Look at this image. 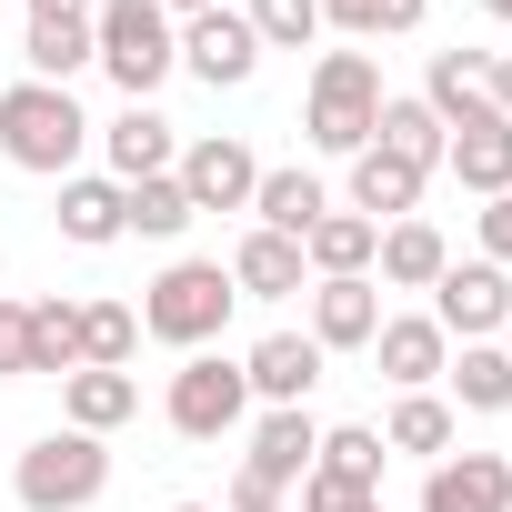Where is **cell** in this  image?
<instances>
[{"instance_id":"cell-1","label":"cell","mask_w":512,"mask_h":512,"mask_svg":"<svg viewBox=\"0 0 512 512\" xmlns=\"http://www.w3.org/2000/svg\"><path fill=\"white\" fill-rule=\"evenodd\" d=\"M0 151L21 171H41V181H71L81 151H91V121H81V101L61 81H11L0 91Z\"/></svg>"},{"instance_id":"cell-2","label":"cell","mask_w":512,"mask_h":512,"mask_svg":"<svg viewBox=\"0 0 512 512\" xmlns=\"http://www.w3.org/2000/svg\"><path fill=\"white\" fill-rule=\"evenodd\" d=\"M91 61H101L131 101H151V91L181 71V21L161 11V0H101V11H91Z\"/></svg>"},{"instance_id":"cell-3","label":"cell","mask_w":512,"mask_h":512,"mask_svg":"<svg viewBox=\"0 0 512 512\" xmlns=\"http://www.w3.org/2000/svg\"><path fill=\"white\" fill-rule=\"evenodd\" d=\"M382 61L372 51H322V71H312V101H302V131H312V151H332V161H352V151H372V121H382Z\"/></svg>"},{"instance_id":"cell-4","label":"cell","mask_w":512,"mask_h":512,"mask_svg":"<svg viewBox=\"0 0 512 512\" xmlns=\"http://www.w3.org/2000/svg\"><path fill=\"white\" fill-rule=\"evenodd\" d=\"M11 492H21V512H91L101 492H111V452H101V432H41L21 462H11Z\"/></svg>"},{"instance_id":"cell-5","label":"cell","mask_w":512,"mask_h":512,"mask_svg":"<svg viewBox=\"0 0 512 512\" xmlns=\"http://www.w3.org/2000/svg\"><path fill=\"white\" fill-rule=\"evenodd\" d=\"M231 272L221 262H171L151 292H141V332L151 342H171V352H211L221 342V322H231Z\"/></svg>"},{"instance_id":"cell-6","label":"cell","mask_w":512,"mask_h":512,"mask_svg":"<svg viewBox=\"0 0 512 512\" xmlns=\"http://www.w3.org/2000/svg\"><path fill=\"white\" fill-rule=\"evenodd\" d=\"M171 432L181 442H221V432H241V412H251V382H241V362H221V352H191L181 372H171Z\"/></svg>"},{"instance_id":"cell-7","label":"cell","mask_w":512,"mask_h":512,"mask_svg":"<svg viewBox=\"0 0 512 512\" xmlns=\"http://www.w3.org/2000/svg\"><path fill=\"white\" fill-rule=\"evenodd\" d=\"M432 322H442V342H492V332L512 322L502 262H452V272L432 282Z\"/></svg>"},{"instance_id":"cell-8","label":"cell","mask_w":512,"mask_h":512,"mask_svg":"<svg viewBox=\"0 0 512 512\" xmlns=\"http://www.w3.org/2000/svg\"><path fill=\"white\" fill-rule=\"evenodd\" d=\"M442 131H452V141H442V171H452L462 191H482V201L512 191V121H502L492 101H462Z\"/></svg>"},{"instance_id":"cell-9","label":"cell","mask_w":512,"mask_h":512,"mask_svg":"<svg viewBox=\"0 0 512 512\" xmlns=\"http://www.w3.org/2000/svg\"><path fill=\"white\" fill-rule=\"evenodd\" d=\"M181 71H191V81H211V91H241L251 71H262V41H251V21L231 11V0H221V11H191V21H181Z\"/></svg>"},{"instance_id":"cell-10","label":"cell","mask_w":512,"mask_h":512,"mask_svg":"<svg viewBox=\"0 0 512 512\" xmlns=\"http://www.w3.org/2000/svg\"><path fill=\"white\" fill-rule=\"evenodd\" d=\"M171 181L191 191V211H251V191H262V161H251L231 131H211V141H191V151L171 161Z\"/></svg>"},{"instance_id":"cell-11","label":"cell","mask_w":512,"mask_h":512,"mask_svg":"<svg viewBox=\"0 0 512 512\" xmlns=\"http://www.w3.org/2000/svg\"><path fill=\"white\" fill-rule=\"evenodd\" d=\"M241 382H251V402L302 412L312 382H322V342H312V332H272V342H251V352H241Z\"/></svg>"},{"instance_id":"cell-12","label":"cell","mask_w":512,"mask_h":512,"mask_svg":"<svg viewBox=\"0 0 512 512\" xmlns=\"http://www.w3.org/2000/svg\"><path fill=\"white\" fill-rule=\"evenodd\" d=\"M422 512H512V462L502 452H442L422 472Z\"/></svg>"},{"instance_id":"cell-13","label":"cell","mask_w":512,"mask_h":512,"mask_svg":"<svg viewBox=\"0 0 512 512\" xmlns=\"http://www.w3.org/2000/svg\"><path fill=\"white\" fill-rule=\"evenodd\" d=\"M372 362H382V382H402V392H432V382H442V362H452V342H442V322H432V312H382V332H372Z\"/></svg>"},{"instance_id":"cell-14","label":"cell","mask_w":512,"mask_h":512,"mask_svg":"<svg viewBox=\"0 0 512 512\" xmlns=\"http://www.w3.org/2000/svg\"><path fill=\"white\" fill-rule=\"evenodd\" d=\"M382 332V282L352 272V282H312V342L322 352H372Z\"/></svg>"},{"instance_id":"cell-15","label":"cell","mask_w":512,"mask_h":512,"mask_svg":"<svg viewBox=\"0 0 512 512\" xmlns=\"http://www.w3.org/2000/svg\"><path fill=\"white\" fill-rule=\"evenodd\" d=\"M312 452H322V422H312V412H262V422H251L241 472H251V482H272V492H292V482L312 472Z\"/></svg>"},{"instance_id":"cell-16","label":"cell","mask_w":512,"mask_h":512,"mask_svg":"<svg viewBox=\"0 0 512 512\" xmlns=\"http://www.w3.org/2000/svg\"><path fill=\"white\" fill-rule=\"evenodd\" d=\"M221 272H231V292H241V302H292L312 262H302V241H282V231L251 221V231H241V251H231Z\"/></svg>"},{"instance_id":"cell-17","label":"cell","mask_w":512,"mask_h":512,"mask_svg":"<svg viewBox=\"0 0 512 512\" xmlns=\"http://www.w3.org/2000/svg\"><path fill=\"white\" fill-rule=\"evenodd\" d=\"M101 151H111V181H151V171L181 161V141H171V121H161L151 101H131V111L101 131Z\"/></svg>"},{"instance_id":"cell-18","label":"cell","mask_w":512,"mask_h":512,"mask_svg":"<svg viewBox=\"0 0 512 512\" xmlns=\"http://www.w3.org/2000/svg\"><path fill=\"white\" fill-rule=\"evenodd\" d=\"M372 262H382V282H402V292H432L442 272H452V241L412 211V221H382V251H372Z\"/></svg>"},{"instance_id":"cell-19","label":"cell","mask_w":512,"mask_h":512,"mask_svg":"<svg viewBox=\"0 0 512 512\" xmlns=\"http://www.w3.org/2000/svg\"><path fill=\"white\" fill-rule=\"evenodd\" d=\"M21 61H31V81H61L71 91V71H91V11H41L21 31Z\"/></svg>"},{"instance_id":"cell-20","label":"cell","mask_w":512,"mask_h":512,"mask_svg":"<svg viewBox=\"0 0 512 512\" xmlns=\"http://www.w3.org/2000/svg\"><path fill=\"white\" fill-rule=\"evenodd\" d=\"M412 201H422V171L412 161H392V151H352V211L382 231V221H412Z\"/></svg>"},{"instance_id":"cell-21","label":"cell","mask_w":512,"mask_h":512,"mask_svg":"<svg viewBox=\"0 0 512 512\" xmlns=\"http://www.w3.org/2000/svg\"><path fill=\"white\" fill-rule=\"evenodd\" d=\"M372 251H382V231H372L362 211H322V221L302 231V262H312L322 282H352V272H372Z\"/></svg>"},{"instance_id":"cell-22","label":"cell","mask_w":512,"mask_h":512,"mask_svg":"<svg viewBox=\"0 0 512 512\" xmlns=\"http://www.w3.org/2000/svg\"><path fill=\"white\" fill-rule=\"evenodd\" d=\"M442 141H452V131H442V111H432V101H382V121H372V151L412 161L422 181L442 171Z\"/></svg>"},{"instance_id":"cell-23","label":"cell","mask_w":512,"mask_h":512,"mask_svg":"<svg viewBox=\"0 0 512 512\" xmlns=\"http://www.w3.org/2000/svg\"><path fill=\"white\" fill-rule=\"evenodd\" d=\"M61 241H81V251L121 241V181L111 171H71L61 181Z\"/></svg>"},{"instance_id":"cell-24","label":"cell","mask_w":512,"mask_h":512,"mask_svg":"<svg viewBox=\"0 0 512 512\" xmlns=\"http://www.w3.org/2000/svg\"><path fill=\"white\" fill-rule=\"evenodd\" d=\"M131 412H141V382L131 372H71L61 382V422L71 432H121Z\"/></svg>"},{"instance_id":"cell-25","label":"cell","mask_w":512,"mask_h":512,"mask_svg":"<svg viewBox=\"0 0 512 512\" xmlns=\"http://www.w3.org/2000/svg\"><path fill=\"white\" fill-rule=\"evenodd\" d=\"M322 211H332V191H322L312 171H262V191H251V221H262V231H282V241H302Z\"/></svg>"},{"instance_id":"cell-26","label":"cell","mask_w":512,"mask_h":512,"mask_svg":"<svg viewBox=\"0 0 512 512\" xmlns=\"http://www.w3.org/2000/svg\"><path fill=\"white\" fill-rule=\"evenodd\" d=\"M201 211H191V191L171 181V171H151V181H121V231H141V241H181Z\"/></svg>"},{"instance_id":"cell-27","label":"cell","mask_w":512,"mask_h":512,"mask_svg":"<svg viewBox=\"0 0 512 512\" xmlns=\"http://www.w3.org/2000/svg\"><path fill=\"white\" fill-rule=\"evenodd\" d=\"M442 382L462 392V412H512V352L502 342H462L442 362Z\"/></svg>"},{"instance_id":"cell-28","label":"cell","mask_w":512,"mask_h":512,"mask_svg":"<svg viewBox=\"0 0 512 512\" xmlns=\"http://www.w3.org/2000/svg\"><path fill=\"white\" fill-rule=\"evenodd\" d=\"M312 472L322 482H352V492H382V432L372 422H332L322 452H312Z\"/></svg>"},{"instance_id":"cell-29","label":"cell","mask_w":512,"mask_h":512,"mask_svg":"<svg viewBox=\"0 0 512 512\" xmlns=\"http://www.w3.org/2000/svg\"><path fill=\"white\" fill-rule=\"evenodd\" d=\"M141 352V312L131 302H81V372H121Z\"/></svg>"},{"instance_id":"cell-30","label":"cell","mask_w":512,"mask_h":512,"mask_svg":"<svg viewBox=\"0 0 512 512\" xmlns=\"http://www.w3.org/2000/svg\"><path fill=\"white\" fill-rule=\"evenodd\" d=\"M31 312V372L71 382L81 372V302H21Z\"/></svg>"},{"instance_id":"cell-31","label":"cell","mask_w":512,"mask_h":512,"mask_svg":"<svg viewBox=\"0 0 512 512\" xmlns=\"http://www.w3.org/2000/svg\"><path fill=\"white\" fill-rule=\"evenodd\" d=\"M382 452H432V462H442V452H452V402H442V392H402L392 422H382Z\"/></svg>"},{"instance_id":"cell-32","label":"cell","mask_w":512,"mask_h":512,"mask_svg":"<svg viewBox=\"0 0 512 512\" xmlns=\"http://www.w3.org/2000/svg\"><path fill=\"white\" fill-rule=\"evenodd\" d=\"M422 101L452 121L462 101H492V51H432V81H422Z\"/></svg>"},{"instance_id":"cell-33","label":"cell","mask_w":512,"mask_h":512,"mask_svg":"<svg viewBox=\"0 0 512 512\" xmlns=\"http://www.w3.org/2000/svg\"><path fill=\"white\" fill-rule=\"evenodd\" d=\"M241 21L262 51H302V41H322V0H241Z\"/></svg>"},{"instance_id":"cell-34","label":"cell","mask_w":512,"mask_h":512,"mask_svg":"<svg viewBox=\"0 0 512 512\" xmlns=\"http://www.w3.org/2000/svg\"><path fill=\"white\" fill-rule=\"evenodd\" d=\"M432 0H322V21L352 31V41H382V31H422Z\"/></svg>"},{"instance_id":"cell-35","label":"cell","mask_w":512,"mask_h":512,"mask_svg":"<svg viewBox=\"0 0 512 512\" xmlns=\"http://www.w3.org/2000/svg\"><path fill=\"white\" fill-rule=\"evenodd\" d=\"M0 382H31V312L0 302Z\"/></svg>"},{"instance_id":"cell-36","label":"cell","mask_w":512,"mask_h":512,"mask_svg":"<svg viewBox=\"0 0 512 512\" xmlns=\"http://www.w3.org/2000/svg\"><path fill=\"white\" fill-rule=\"evenodd\" d=\"M302 512H382V492H352V482H322V472H302Z\"/></svg>"},{"instance_id":"cell-37","label":"cell","mask_w":512,"mask_h":512,"mask_svg":"<svg viewBox=\"0 0 512 512\" xmlns=\"http://www.w3.org/2000/svg\"><path fill=\"white\" fill-rule=\"evenodd\" d=\"M482 251H492V262H512V191H492V211H482Z\"/></svg>"},{"instance_id":"cell-38","label":"cell","mask_w":512,"mask_h":512,"mask_svg":"<svg viewBox=\"0 0 512 512\" xmlns=\"http://www.w3.org/2000/svg\"><path fill=\"white\" fill-rule=\"evenodd\" d=\"M231 512H282V492H272V482H251V472H241V482H231Z\"/></svg>"},{"instance_id":"cell-39","label":"cell","mask_w":512,"mask_h":512,"mask_svg":"<svg viewBox=\"0 0 512 512\" xmlns=\"http://www.w3.org/2000/svg\"><path fill=\"white\" fill-rule=\"evenodd\" d=\"M492 111L512 121V51H492Z\"/></svg>"},{"instance_id":"cell-40","label":"cell","mask_w":512,"mask_h":512,"mask_svg":"<svg viewBox=\"0 0 512 512\" xmlns=\"http://www.w3.org/2000/svg\"><path fill=\"white\" fill-rule=\"evenodd\" d=\"M41 11H101V0H31V21H41Z\"/></svg>"},{"instance_id":"cell-41","label":"cell","mask_w":512,"mask_h":512,"mask_svg":"<svg viewBox=\"0 0 512 512\" xmlns=\"http://www.w3.org/2000/svg\"><path fill=\"white\" fill-rule=\"evenodd\" d=\"M161 11H171V21H191V11H221V0H161Z\"/></svg>"},{"instance_id":"cell-42","label":"cell","mask_w":512,"mask_h":512,"mask_svg":"<svg viewBox=\"0 0 512 512\" xmlns=\"http://www.w3.org/2000/svg\"><path fill=\"white\" fill-rule=\"evenodd\" d=\"M482 11H492V21H512V0H482Z\"/></svg>"},{"instance_id":"cell-43","label":"cell","mask_w":512,"mask_h":512,"mask_svg":"<svg viewBox=\"0 0 512 512\" xmlns=\"http://www.w3.org/2000/svg\"><path fill=\"white\" fill-rule=\"evenodd\" d=\"M171 512H211V502H171Z\"/></svg>"},{"instance_id":"cell-44","label":"cell","mask_w":512,"mask_h":512,"mask_svg":"<svg viewBox=\"0 0 512 512\" xmlns=\"http://www.w3.org/2000/svg\"><path fill=\"white\" fill-rule=\"evenodd\" d=\"M502 352H512V322H502Z\"/></svg>"}]
</instances>
